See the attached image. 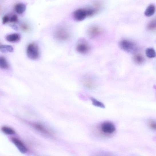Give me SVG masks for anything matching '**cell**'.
Masks as SVG:
<instances>
[{
	"instance_id": "cell-1",
	"label": "cell",
	"mask_w": 156,
	"mask_h": 156,
	"mask_svg": "<svg viewBox=\"0 0 156 156\" xmlns=\"http://www.w3.org/2000/svg\"><path fill=\"white\" fill-rule=\"evenodd\" d=\"M54 35L56 40L61 42L67 41L70 39V37L69 31L63 26L57 28L54 32Z\"/></svg>"
},
{
	"instance_id": "cell-2",
	"label": "cell",
	"mask_w": 156,
	"mask_h": 156,
	"mask_svg": "<svg viewBox=\"0 0 156 156\" xmlns=\"http://www.w3.org/2000/svg\"><path fill=\"white\" fill-rule=\"evenodd\" d=\"M26 53L28 57L30 59L34 60L39 59L40 52L38 46L34 42L30 43L27 46Z\"/></svg>"
},
{
	"instance_id": "cell-3",
	"label": "cell",
	"mask_w": 156,
	"mask_h": 156,
	"mask_svg": "<svg viewBox=\"0 0 156 156\" xmlns=\"http://www.w3.org/2000/svg\"><path fill=\"white\" fill-rule=\"evenodd\" d=\"M119 46L122 50L129 53H134L137 49V46L134 42L127 40H121Z\"/></svg>"
},
{
	"instance_id": "cell-4",
	"label": "cell",
	"mask_w": 156,
	"mask_h": 156,
	"mask_svg": "<svg viewBox=\"0 0 156 156\" xmlns=\"http://www.w3.org/2000/svg\"><path fill=\"white\" fill-rule=\"evenodd\" d=\"M81 80L83 86L87 88L93 89H95L97 86L96 80L92 76L84 75L82 77Z\"/></svg>"
},
{
	"instance_id": "cell-5",
	"label": "cell",
	"mask_w": 156,
	"mask_h": 156,
	"mask_svg": "<svg viewBox=\"0 0 156 156\" xmlns=\"http://www.w3.org/2000/svg\"><path fill=\"white\" fill-rule=\"evenodd\" d=\"M30 124L33 128L40 133L48 136L53 135L52 131L43 124L39 123H30Z\"/></svg>"
},
{
	"instance_id": "cell-6",
	"label": "cell",
	"mask_w": 156,
	"mask_h": 156,
	"mask_svg": "<svg viewBox=\"0 0 156 156\" xmlns=\"http://www.w3.org/2000/svg\"><path fill=\"white\" fill-rule=\"evenodd\" d=\"M76 49L79 53L85 54H88L90 51L91 47L87 42L82 40L78 42Z\"/></svg>"
},
{
	"instance_id": "cell-7",
	"label": "cell",
	"mask_w": 156,
	"mask_h": 156,
	"mask_svg": "<svg viewBox=\"0 0 156 156\" xmlns=\"http://www.w3.org/2000/svg\"><path fill=\"white\" fill-rule=\"evenodd\" d=\"M101 129L103 133L107 134H111L114 133L116 130L115 125L111 122L106 121L102 123L101 126Z\"/></svg>"
},
{
	"instance_id": "cell-8",
	"label": "cell",
	"mask_w": 156,
	"mask_h": 156,
	"mask_svg": "<svg viewBox=\"0 0 156 156\" xmlns=\"http://www.w3.org/2000/svg\"><path fill=\"white\" fill-rule=\"evenodd\" d=\"M74 19L78 21H82L87 17L86 8H79L75 11L73 13Z\"/></svg>"
},
{
	"instance_id": "cell-9",
	"label": "cell",
	"mask_w": 156,
	"mask_h": 156,
	"mask_svg": "<svg viewBox=\"0 0 156 156\" xmlns=\"http://www.w3.org/2000/svg\"><path fill=\"white\" fill-rule=\"evenodd\" d=\"M87 33L90 37L94 39L101 35L102 33V30L100 27L93 25L88 28Z\"/></svg>"
},
{
	"instance_id": "cell-10",
	"label": "cell",
	"mask_w": 156,
	"mask_h": 156,
	"mask_svg": "<svg viewBox=\"0 0 156 156\" xmlns=\"http://www.w3.org/2000/svg\"><path fill=\"white\" fill-rule=\"evenodd\" d=\"M11 140L13 143L20 152L23 154H25L27 153V149L21 141L15 138H12Z\"/></svg>"
},
{
	"instance_id": "cell-11",
	"label": "cell",
	"mask_w": 156,
	"mask_h": 156,
	"mask_svg": "<svg viewBox=\"0 0 156 156\" xmlns=\"http://www.w3.org/2000/svg\"><path fill=\"white\" fill-rule=\"evenodd\" d=\"M155 11V6L153 4H151L146 9L145 15L147 17H150L153 16Z\"/></svg>"
},
{
	"instance_id": "cell-12",
	"label": "cell",
	"mask_w": 156,
	"mask_h": 156,
	"mask_svg": "<svg viewBox=\"0 0 156 156\" xmlns=\"http://www.w3.org/2000/svg\"><path fill=\"white\" fill-rule=\"evenodd\" d=\"M15 10L18 14L21 15L24 12L26 9V6L24 3H19L17 4L15 7Z\"/></svg>"
},
{
	"instance_id": "cell-13",
	"label": "cell",
	"mask_w": 156,
	"mask_h": 156,
	"mask_svg": "<svg viewBox=\"0 0 156 156\" xmlns=\"http://www.w3.org/2000/svg\"><path fill=\"white\" fill-rule=\"evenodd\" d=\"M20 36L17 33H14L9 35L6 37L7 40L11 42H15L20 40Z\"/></svg>"
},
{
	"instance_id": "cell-14",
	"label": "cell",
	"mask_w": 156,
	"mask_h": 156,
	"mask_svg": "<svg viewBox=\"0 0 156 156\" xmlns=\"http://www.w3.org/2000/svg\"><path fill=\"white\" fill-rule=\"evenodd\" d=\"M9 67V64L6 59L3 56H0V68L7 70Z\"/></svg>"
},
{
	"instance_id": "cell-15",
	"label": "cell",
	"mask_w": 156,
	"mask_h": 156,
	"mask_svg": "<svg viewBox=\"0 0 156 156\" xmlns=\"http://www.w3.org/2000/svg\"><path fill=\"white\" fill-rule=\"evenodd\" d=\"M1 130L4 133L7 135H12L15 134V131L11 127L8 126L2 127Z\"/></svg>"
},
{
	"instance_id": "cell-16",
	"label": "cell",
	"mask_w": 156,
	"mask_h": 156,
	"mask_svg": "<svg viewBox=\"0 0 156 156\" xmlns=\"http://www.w3.org/2000/svg\"><path fill=\"white\" fill-rule=\"evenodd\" d=\"M0 50L3 53L12 52L13 51V48L10 45H3L0 46Z\"/></svg>"
},
{
	"instance_id": "cell-17",
	"label": "cell",
	"mask_w": 156,
	"mask_h": 156,
	"mask_svg": "<svg viewBox=\"0 0 156 156\" xmlns=\"http://www.w3.org/2000/svg\"><path fill=\"white\" fill-rule=\"evenodd\" d=\"M146 56L149 58H152L155 57L156 56L155 52L153 48H148L145 51Z\"/></svg>"
},
{
	"instance_id": "cell-18",
	"label": "cell",
	"mask_w": 156,
	"mask_h": 156,
	"mask_svg": "<svg viewBox=\"0 0 156 156\" xmlns=\"http://www.w3.org/2000/svg\"><path fill=\"white\" fill-rule=\"evenodd\" d=\"M90 99L93 105L94 106L103 108H105V106L101 102L93 97H91Z\"/></svg>"
},
{
	"instance_id": "cell-19",
	"label": "cell",
	"mask_w": 156,
	"mask_h": 156,
	"mask_svg": "<svg viewBox=\"0 0 156 156\" xmlns=\"http://www.w3.org/2000/svg\"><path fill=\"white\" fill-rule=\"evenodd\" d=\"M134 59L135 62L138 64H142L144 61L143 57L140 54H136L134 56Z\"/></svg>"
},
{
	"instance_id": "cell-20",
	"label": "cell",
	"mask_w": 156,
	"mask_h": 156,
	"mask_svg": "<svg viewBox=\"0 0 156 156\" xmlns=\"http://www.w3.org/2000/svg\"><path fill=\"white\" fill-rule=\"evenodd\" d=\"M148 29L151 31H154L156 29L155 20H153L150 21L147 25Z\"/></svg>"
},
{
	"instance_id": "cell-21",
	"label": "cell",
	"mask_w": 156,
	"mask_h": 156,
	"mask_svg": "<svg viewBox=\"0 0 156 156\" xmlns=\"http://www.w3.org/2000/svg\"><path fill=\"white\" fill-rule=\"evenodd\" d=\"M21 27L22 30L24 31H29L30 29V26L26 23H22V24L21 25Z\"/></svg>"
},
{
	"instance_id": "cell-22",
	"label": "cell",
	"mask_w": 156,
	"mask_h": 156,
	"mask_svg": "<svg viewBox=\"0 0 156 156\" xmlns=\"http://www.w3.org/2000/svg\"><path fill=\"white\" fill-rule=\"evenodd\" d=\"M149 125L151 129L155 130L156 129V125L155 121L153 120H150L149 123Z\"/></svg>"
},
{
	"instance_id": "cell-23",
	"label": "cell",
	"mask_w": 156,
	"mask_h": 156,
	"mask_svg": "<svg viewBox=\"0 0 156 156\" xmlns=\"http://www.w3.org/2000/svg\"><path fill=\"white\" fill-rule=\"evenodd\" d=\"M9 21L11 23L17 22L18 21L17 16L16 15H13L9 20Z\"/></svg>"
},
{
	"instance_id": "cell-24",
	"label": "cell",
	"mask_w": 156,
	"mask_h": 156,
	"mask_svg": "<svg viewBox=\"0 0 156 156\" xmlns=\"http://www.w3.org/2000/svg\"><path fill=\"white\" fill-rule=\"evenodd\" d=\"M2 23L3 24H6L9 21V18L7 15L4 16L2 19Z\"/></svg>"
},
{
	"instance_id": "cell-25",
	"label": "cell",
	"mask_w": 156,
	"mask_h": 156,
	"mask_svg": "<svg viewBox=\"0 0 156 156\" xmlns=\"http://www.w3.org/2000/svg\"><path fill=\"white\" fill-rule=\"evenodd\" d=\"M95 156H111L105 155H97Z\"/></svg>"
},
{
	"instance_id": "cell-26",
	"label": "cell",
	"mask_w": 156,
	"mask_h": 156,
	"mask_svg": "<svg viewBox=\"0 0 156 156\" xmlns=\"http://www.w3.org/2000/svg\"></svg>"
}]
</instances>
